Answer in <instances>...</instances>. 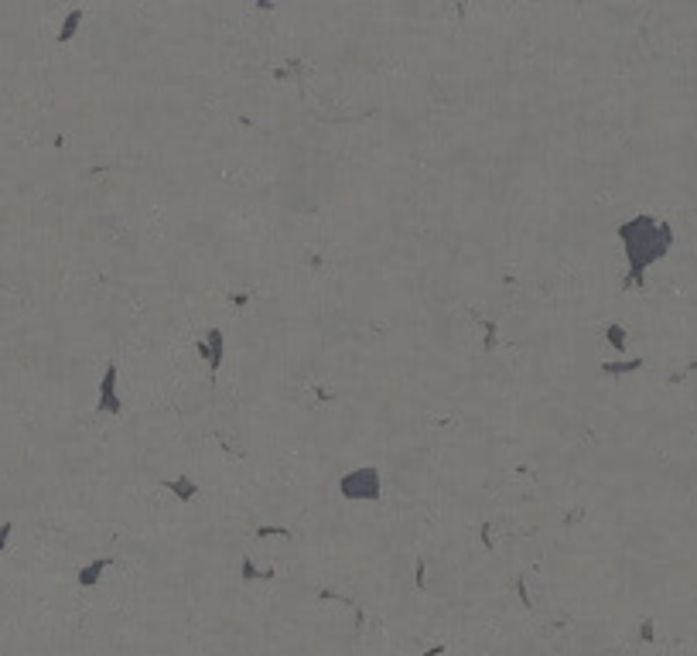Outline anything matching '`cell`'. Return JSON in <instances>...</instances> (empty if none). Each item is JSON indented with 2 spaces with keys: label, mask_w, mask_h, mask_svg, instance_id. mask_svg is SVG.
<instances>
[{
  "label": "cell",
  "mask_w": 697,
  "mask_h": 656,
  "mask_svg": "<svg viewBox=\"0 0 697 656\" xmlns=\"http://www.w3.org/2000/svg\"><path fill=\"white\" fill-rule=\"evenodd\" d=\"M257 533L260 537H291V530H284V527H260Z\"/></svg>",
  "instance_id": "9c48e42d"
},
{
  "label": "cell",
  "mask_w": 697,
  "mask_h": 656,
  "mask_svg": "<svg viewBox=\"0 0 697 656\" xmlns=\"http://www.w3.org/2000/svg\"><path fill=\"white\" fill-rule=\"evenodd\" d=\"M164 489H171V492H175V499H182V502L195 499V492H199L192 478H164Z\"/></svg>",
  "instance_id": "277c9868"
},
{
  "label": "cell",
  "mask_w": 697,
  "mask_h": 656,
  "mask_svg": "<svg viewBox=\"0 0 697 656\" xmlns=\"http://www.w3.org/2000/svg\"><path fill=\"white\" fill-rule=\"evenodd\" d=\"M339 489L345 499H376L380 496V472L373 465H359L339 478Z\"/></svg>",
  "instance_id": "6da1fadb"
},
{
  "label": "cell",
  "mask_w": 697,
  "mask_h": 656,
  "mask_svg": "<svg viewBox=\"0 0 697 656\" xmlns=\"http://www.w3.org/2000/svg\"><path fill=\"white\" fill-rule=\"evenodd\" d=\"M7 537H10V523L0 527V551H3V540H7Z\"/></svg>",
  "instance_id": "8fae6325"
},
{
  "label": "cell",
  "mask_w": 697,
  "mask_h": 656,
  "mask_svg": "<svg viewBox=\"0 0 697 656\" xmlns=\"http://www.w3.org/2000/svg\"><path fill=\"white\" fill-rule=\"evenodd\" d=\"M239 567H243V578H246V581H257V578H274V571H270V567H267V571H260V567L253 564V558H250V554H243V558H239Z\"/></svg>",
  "instance_id": "8992f818"
},
{
  "label": "cell",
  "mask_w": 697,
  "mask_h": 656,
  "mask_svg": "<svg viewBox=\"0 0 697 656\" xmlns=\"http://www.w3.org/2000/svg\"><path fill=\"white\" fill-rule=\"evenodd\" d=\"M639 363H622V366H605V373H625V370H636Z\"/></svg>",
  "instance_id": "30bf717a"
},
{
  "label": "cell",
  "mask_w": 697,
  "mask_h": 656,
  "mask_svg": "<svg viewBox=\"0 0 697 656\" xmlns=\"http://www.w3.org/2000/svg\"><path fill=\"white\" fill-rule=\"evenodd\" d=\"M79 21H83V10H69V17H65V28H62V34H58V41H69L72 34H76V28H79Z\"/></svg>",
  "instance_id": "52a82bcc"
},
{
  "label": "cell",
  "mask_w": 697,
  "mask_h": 656,
  "mask_svg": "<svg viewBox=\"0 0 697 656\" xmlns=\"http://www.w3.org/2000/svg\"><path fill=\"white\" fill-rule=\"evenodd\" d=\"M106 567H109V561H106V558H96L93 564H86V567L79 571V584H83V588H93V584L100 581V574L106 571Z\"/></svg>",
  "instance_id": "5b68a950"
},
{
  "label": "cell",
  "mask_w": 697,
  "mask_h": 656,
  "mask_svg": "<svg viewBox=\"0 0 697 656\" xmlns=\"http://www.w3.org/2000/svg\"><path fill=\"white\" fill-rule=\"evenodd\" d=\"M222 346H226V339H222V332H219V328H208V332H205V339H199V342H195L199 356L208 363V370H212V373L222 366Z\"/></svg>",
  "instance_id": "7a4b0ae2"
},
{
  "label": "cell",
  "mask_w": 697,
  "mask_h": 656,
  "mask_svg": "<svg viewBox=\"0 0 697 656\" xmlns=\"http://www.w3.org/2000/svg\"><path fill=\"white\" fill-rule=\"evenodd\" d=\"M608 346H612V349H622V346H625V332H622V325H608Z\"/></svg>",
  "instance_id": "ba28073f"
},
{
  "label": "cell",
  "mask_w": 697,
  "mask_h": 656,
  "mask_svg": "<svg viewBox=\"0 0 697 656\" xmlns=\"http://www.w3.org/2000/svg\"><path fill=\"white\" fill-rule=\"evenodd\" d=\"M100 410H106V414H120V393H116V363H109L106 366V373H103L100 379V403H96Z\"/></svg>",
  "instance_id": "3957f363"
}]
</instances>
